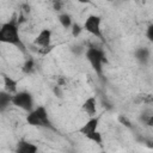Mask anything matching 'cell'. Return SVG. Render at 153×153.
I'll return each instance as SVG.
<instances>
[{"label": "cell", "instance_id": "6da1fadb", "mask_svg": "<svg viewBox=\"0 0 153 153\" xmlns=\"http://www.w3.org/2000/svg\"><path fill=\"white\" fill-rule=\"evenodd\" d=\"M18 25H19L18 20H16V19H12L7 23H4L1 25V29H0V42L14 45L22 53L25 54L27 49H26V45L24 44V42L20 38Z\"/></svg>", "mask_w": 153, "mask_h": 153}, {"label": "cell", "instance_id": "7a4b0ae2", "mask_svg": "<svg viewBox=\"0 0 153 153\" xmlns=\"http://www.w3.org/2000/svg\"><path fill=\"white\" fill-rule=\"evenodd\" d=\"M26 122L31 127L44 128V129H50L53 131H56V128L50 121L49 114L44 106H37L33 110H31L26 116Z\"/></svg>", "mask_w": 153, "mask_h": 153}, {"label": "cell", "instance_id": "3957f363", "mask_svg": "<svg viewBox=\"0 0 153 153\" xmlns=\"http://www.w3.org/2000/svg\"><path fill=\"white\" fill-rule=\"evenodd\" d=\"M85 56H86L87 61L90 62L91 67L93 68V71L96 72V74L98 75V78L99 79H103V63L104 62L105 63L108 62L104 51L100 48H97L94 45H91V47L86 48Z\"/></svg>", "mask_w": 153, "mask_h": 153}, {"label": "cell", "instance_id": "277c9868", "mask_svg": "<svg viewBox=\"0 0 153 153\" xmlns=\"http://www.w3.org/2000/svg\"><path fill=\"white\" fill-rule=\"evenodd\" d=\"M12 104L24 111L30 112L33 110V98L27 91H19L12 96Z\"/></svg>", "mask_w": 153, "mask_h": 153}, {"label": "cell", "instance_id": "5b68a950", "mask_svg": "<svg viewBox=\"0 0 153 153\" xmlns=\"http://www.w3.org/2000/svg\"><path fill=\"white\" fill-rule=\"evenodd\" d=\"M100 23H102V18L99 16H96V14H91L86 18L85 23H84V29L91 33L92 36L102 39L103 42H105V39L103 38V32H102V29H100Z\"/></svg>", "mask_w": 153, "mask_h": 153}, {"label": "cell", "instance_id": "8992f818", "mask_svg": "<svg viewBox=\"0 0 153 153\" xmlns=\"http://www.w3.org/2000/svg\"><path fill=\"white\" fill-rule=\"evenodd\" d=\"M33 44L41 48L51 47V31L49 29H43L33 41Z\"/></svg>", "mask_w": 153, "mask_h": 153}, {"label": "cell", "instance_id": "52a82bcc", "mask_svg": "<svg viewBox=\"0 0 153 153\" xmlns=\"http://www.w3.org/2000/svg\"><path fill=\"white\" fill-rule=\"evenodd\" d=\"M98 122H99V117H91L85 124H82L80 128H79V133L84 136H88L90 134L97 131V128H98Z\"/></svg>", "mask_w": 153, "mask_h": 153}, {"label": "cell", "instance_id": "ba28073f", "mask_svg": "<svg viewBox=\"0 0 153 153\" xmlns=\"http://www.w3.org/2000/svg\"><path fill=\"white\" fill-rule=\"evenodd\" d=\"M81 109L84 112H86L88 116L93 117L97 114V100L96 97H88L81 105Z\"/></svg>", "mask_w": 153, "mask_h": 153}, {"label": "cell", "instance_id": "9c48e42d", "mask_svg": "<svg viewBox=\"0 0 153 153\" xmlns=\"http://www.w3.org/2000/svg\"><path fill=\"white\" fill-rule=\"evenodd\" d=\"M37 151H38V147L36 145L29 141H25V140H20L16 147L17 153H36Z\"/></svg>", "mask_w": 153, "mask_h": 153}, {"label": "cell", "instance_id": "30bf717a", "mask_svg": "<svg viewBox=\"0 0 153 153\" xmlns=\"http://www.w3.org/2000/svg\"><path fill=\"white\" fill-rule=\"evenodd\" d=\"M134 55H135L136 61H137L139 63H141V65H147L148 61H149V50H148L147 48H145V47L137 48V49L135 50Z\"/></svg>", "mask_w": 153, "mask_h": 153}, {"label": "cell", "instance_id": "8fae6325", "mask_svg": "<svg viewBox=\"0 0 153 153\" xmlns=\"http://www.w3.org/2000/svg\"><path fill=\"white\" fill-rule=\"evenodd\" d=\"M12 96L7 91H1L0 92V111L4 112L10 104H12Z\"/></svg>", "mask_w": 153, "mask_h": 153}, {"label": "cell", "instance_id": "7c38bea8", "mask_svg": "<svg viewBox=\"0 0 153 153\" xmlns=\"http://www.w3.org/2000/svg\"><path fill=\"white\" fill-rule=\"evenodd\" d=\"M4 86H5V91H7L11 94H14L18 92L17 91V81L8 75H4Z\"/></svg>", "mask_w": 153, "mask_h": 153}, {"label": "cell", "instance_id": "4fadbf2b", "mask_svg": "<svg viewBox=\"0 0 153 153\" xmlns=\"http://www.w3.org/2000/svg\"><path fill=\"white\" fill-rule=\"evenodd\" d=\"M59 22L62 25L63 29H71L73 23H72V17L68 13H61L59 16Z\"/></svg>", "mask_w": 153, "mask_h": 153}, {"label": "cell", "instance_id": "5bb4252c", "mask_svg": "<svg viewBox=\"0 0 153 153\" xmlns=\"http://www.w3.org/2000/svg\"><path fill=\"white\" fill-rule=\"evenodd\" d=\"M22 71L25 73V74H32L33 72H35V61H33V59H27L25 62H24V65H23V67H22Z\"/></svg>", "mask_w": 153, "mask_h": 153}, {"label": "cell", "instance_id": "9a60e30c", "mask_svg": "<svg viewBox=\"0 0 153 153\" xmlns=\"http://www.w3.org/2000/svg\"><path fill=\"white\" fill-rule=\"evenodd\" d=\"M88 140H91V141H93V142H96L97 145H102V142H103V137H102V134L99 133V131H94V133H92V134H90L88 136H86Z\"/></svg>", "mask_w": 153, "mask_h": 153}, {"label": "cell", "instance_id": "2e32d148", "mask_svg": "<svg viewBox=\"0 0 153 153\" xmlns=\"http://www.w3.org/2000/svg\"><path fill=\"white\" fill-rule=\"evenodd\" d=\"M82 29H84V26L79 25L78 23H73V25H72V27H71V30H72V36H73L74 38H76V37L81 33Z\"/></svg>", "mask_w": 153, "mask_h": 153}, {"label": "cell", "instance_id": "e0dca14e", "mask_svg": "<svg viewBox=\"0 0 153 153\" xmlns=\"http://www.w3.org/2000/svg\"><path fill=\"white\" fill-rule=\"evenodd\" d=\"M71 50H72L74 54L80 55L81 53H85V51H86V48H84V47H82V45H80V44H76V45H72Z\"/></svg>", "mask_w": 153, "mask_h": 153}, {"label": "cell", "instance_id": "ac0fdd59", "mask_svg": "<svg viewBox=\"0 0 153 153\" xmlns=\"http://www.w3.org/2000/svg\"><path fill=\"white\" fill-rule=\"evenodd\" d=\"M118 121H120V123H121V124L126 126L127 128H131V123H130V121H129L126 116H123V115L118 116Z\"/></svg>", "mask_w": 153, "mask_h": 153}, {"label": "cell", "instance_id": "d6986e66", "mask_svg": "<svg viewBox=\"0 0 153 153\" xmlns=\"http://www.w3.org/2000/svg\"><path fill=\"white\" fill-rule=\"evenodd\" d=\"M146 37L148 38V41L151 43H153V24L148 25V27L146 30Z\"/></svg>", "mask_w": 153, "mask_h": 153}, {"label": "cell", "instance_id": "ffe728a7", "mask_svg": "<svg viewBox=\"0 0 153 153\" xmlns=\"http://www.w3.org/2000/svg\"><path fill=\"white\" fill-rule=\"evenodd\" d=\"M63 7V1L62 0H53V8L55 11H61Z\"/></svg>", "mask_w": 153, "mask_h": 153}, {"label": "cell", "instance_id": "44dd1931", "mask_svg": "<svg viewBox=\"0 0 153 153\" xmlns=\"http://www.w3.org/2000/svg\"><path fill=\"white\" fill-rule=\"evenodd\" d=\"M53 92H54V94H55L56 97H59V98H62V96H63L62 90H61V85H59V84H57L56 86H54Z\"/></svg>", "mask_w": 153, "mask_h": 153}, {"label": "cell", "instance_id": "7402d4cb", "mask_svg": "<svg viewBox=\"0 0 153 153\" xmlns=\"http://www.w3.org/2000/svg\"><path fill=\"white\" fill-rule=\"evenodd\" d=\"M142 103H145V104L153 103V94H147V96H143V97H142Z\"/></svg>", "mask_w": 153, "mask_h": 153}, {"label": "cell", "instance_id": "603a6c76", "mask_svg": "<svg viewBox=\"0 0 153 153\" xmlns=\"http://www.w3.org/2000/svg\"><path fill=\"white\" fill-rule=\"evenodd\" d=\"M20 12H23V13H25V14L30 13V5H29V4H23V5H22V11H20Z\"/></svg>", "mask_w": 153, "mask_h": 153}, {"label": "cell", "instance_id": "cb8c5ba5", "mask_svg": "<svg viewBox=\"0 0 153 153\" xmlns=\"http://www.w3.org/2000/svg\"><path fill=\"white\" fill-rule=\"evenodd\" d=\"M145 124H146V126H148V127H153V114L148 116V118H147V121H146V123H145Z\"/></svg>", "mask_w": 153, "mask_h": 153}, {"label": "cell", "instance_id": "d4e9b609", "mask_svg": "<svg viewBox=\"0 0 153 153\" xmlns=\"http://www.w3.org/2000/svg\"><path fill=\"white\" fill-rule=\"evenodd\" d=\"M145 143H146V146H147L148 148L153 149V140H152V139H146V140H145Z\"/></svg>", "mask_w": 153, "mask_h": 153}, {"label": "cell", "instance_id": "484cf974", "mask_svg": "<svg viewBox=\"0 0 153 153\" xmlns=\"http://www.w3.org/2000/svg\"><path fill=\"white\" fill-rule=\"evenodd\" d=\"M80 4H88L90 2V0H78Z\"/></svg>", "mask_w": 153, "mask_h": 153}, {"label": "cell", "instance_id": "4316f807", "mask_svg": "<svg viewBox=\"0 0 153 153\" xmlns=\"http://www.w3.org/2000/svg\"><path fill=\"white\" fill-rule=\"evenodd\" d=\"M109 1H111V0H109Z\"/></svg>", "mask_w": 153, "mask_h": 153}]
</instances>
